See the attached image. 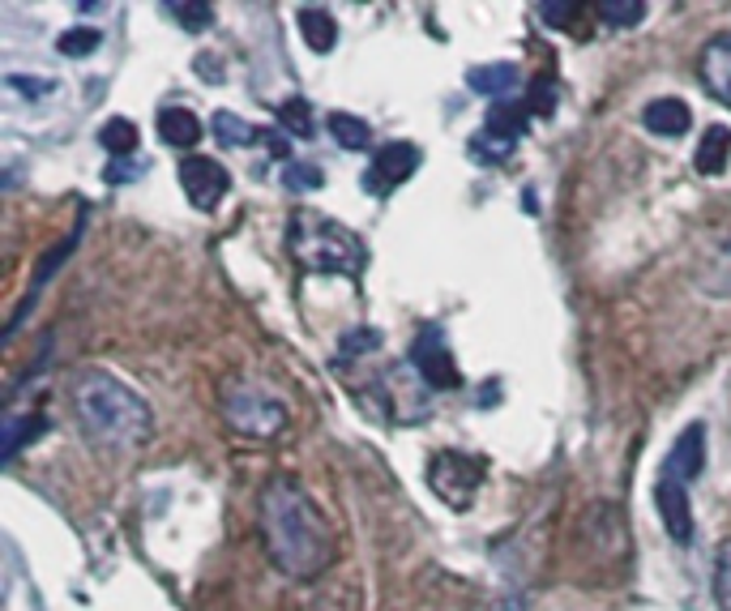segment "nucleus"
Here are the masks:
<instances>
[{
  "mask_svg": "<svg viewBox=\"0 0 731 611\" xmlns=\"http://www.w3.org/2000/svg\"><path fill=\"white\" fill-rule=\"evenodd\" d=\"M261 535L270 547V560L299 582L325 573L338 551L330 518L317 509L308 487L287 475L270 479L261 492Z\"/></svg>",
  "mask_w": 731,
  "mask_h": 611,
  "instance_id": "obj_1",
  "label": "nucleus"
},
{
  "mask_svg": "<svg viewBox=\"0 0 731 611\" xmlns=\"http://www.w3.org/2000/svg\"><path fill=\"white\" fill-rule=\"evenodd\" d=\"M74 415L81 432L107 449L146 445L154 432V415H150L146 398L133 394L120 377H112L103 368H81L74 377Z\"/></svg>",
  "mask_w": 731,
  "mask_h": 611,
  "instance_id": "obj_2",
  "label": "nucleus"
},
{
  "mask_svg": "<svg viewBox=\"0 0 731 611\" xmlns=\"http://www.w3.org/2000/svg\"><path fill=\"white\" fill-rule=\"evenodd\" d=\"M287 244H292L295 262L312 273H351V278H360L368 266L364 240L351 227H343L338 218L317 214V209H295Z\"/></svg>",
  "mask_w": 731,
  "mask_h": 611,
  "instance_id": "obj_3",
  "label": "nucleus"
},
{
  "mask_svg": "<svg viewBox=\"0 0 731 611\" xmlns=\"http://www.w3.org/2000/svg\"><path fill=\"white\" fill-rule=\"evenodd\" d=\"M222 419L231 432L240 436H253V441H266V436H279L287 428V407L274 390H266L261 381L253 377H231L222 385Z\"/></svg>",
  "mask_w": 731,
  "mask_h": 611,
  "instance_id": "obj_4",
  "label": "nucleus"
},
{
  "mask_svg": "<svg viewBox=\"0 0 731 611\" xmlns=\"http://www.w3.org/2000/svg\"><path fill=\"white\" fill-rule=\"evenodd\" d=\"M479 483H484V462H479V458H471V454H458V449H445V454H437V458H433L428 487L437 492L449 509H466V505L475 500Z\"/></svg>",
  "mask_w": 731,
  "mask_h": 611,
  "instance_id": "obj_5",
  "label": "nucleus"
},
{
  "mask_svg": "<svg viewBox=\"0 0 731 611\" xmlns=\"http://www.w3.org/2000/svg\"><path fill=\"white\" fill-rule=\"evenodd\" d=\"M411 368L424 377L428 390H458V381H462V372L453 364V351L445 346V334H440L437 326H424L415 334V342H411Z\"/></svg>",
  "mask_w": 731,
  "mask_h": 611,
  "instance_id": "obj_6",
  "label": "nucleus"
},
{
  "mask_svg": "<svg viewBox=\"0 0 731 611\" xmlns=\"http://www.w3.org/2000/svg\"><path fill=\"white\" fill-rule=\"evenodd\" d=\"M180 189L189 193V202L197 209H219V202L231 193V176L219 158H202V154H189L180 163Z\"/></svg>",
  "mask_w": 731,
  "mask_h": 611,
  "instance_id": "obj_7",
  "label": "nucleus"
},
{
  "mask_svg": "<svg viewBox=\"0 0 731 611\" xmlns=\"http://www.w3.org/2000/svg\"><path fill=\"white\" fill-rule=\"evenodd\" d=\"M655 505L663 518V531L671 535V544H693V505H689V487L680 479L658 475Z\"/></svg>",
  "mask_w": 731,
  "mask_h": 611,
  "instance_id": "obj_8",
  "label": "nucleus"
},
{
  "mask_svg": "<svg viewBox=\"0 0 731 611\" xmlns=\"http://www.w3.org/2000/svg\"><path fill=\"white\" fill-rule=\"evenodd\" d=\"M702 471H706V428H702V423H689V428L676 436L671 454L663 458V471H658V475L680 479V483L689 487Z\"/></svg>",
  "mask_w": 731,
  "mask_h": 611,
  "instance_id": "obj_9",
  "label": "nucleus"
},
{
  "mask_svg": "<svg viewBox=\"0 0 731 611\" xmlns=\"http://www.w3.org/2000/svg\"><path fill=\"white\" fill-rule=\"evenodd\" d=\"M420 145H411V141H389V145H381L376 150V158H372V180H381L385 189H398L402 180H411L415 171H420Z\"/></svg>",
  "mask_w": 731,
  "mask_h": 611,
  "instance_id": "obj_10",
  "label": "nucleus"
},
{
  "mask_svg": "<svg viewBox=\"0 0 731 611\" xmlns=\"http://www.w3.org/2000/svg\"><path fill=\"white\" fill-rule=\"evenodd\" d=\"M697 73H702L706 90H710L719 103L731 107V35H719V39H710V43L702 48Z\"/></svg>",
  "mask_w": 731,
  "mask_h": 611,
  "instance_id": "obj_11",
  "label": "nucleus"
},
{
  "mask_svg": "<svg viewBox=\"0 0 731 611\" xmlns=\"http://www.w3.org/2000/svg\"><path fill=\"white\" fill-rule=\"evenodd\" d=\"M642 120H646V129L658 137H684L693 129V112H689L684 99H655V103H646Z\"/></svg>",
  "mask_w": 731,
  "mask_h": 611,
  "instance_id": "obj_12",
  "label": "nucleus"
},
{
  "mask_svg": "<svg viewBox=\"0 0 731 611\" xmlns=\"http://www.w3.org/2000/svg\"><path fill=\"white\" fill-rule=\"evenodd\" d=\"M526 120H530V107L526 103H513V99H497L484 116V133L497 137V141H510L517 145L522 133H526Z\"/></svg>",
  "mask_w": 731,
  "mask_h": 611,
  "instance_id": "obj_13",
  "label": "nucleus"
},
{
  "mask_svg": "<svg viewBox=\"0 0 731 611\" xmlns=\"http://www.w3.org/2000/svg\"><path fill=\"white\" fill-rule=\"evenodd\" d=\"M202 133H206V125H202L197 112H189V107H163V112H158V137H163L167 145L189 150V145L202 141Z\"/></svg>",
  "mask_w": 731,
  "mask_h": 611,
  "instance_id": "obj_14",
  "label": "nucleus"
},
{
  "mask_svg": "<svg viewBox=\"0 0 731 611\" xmlns=\"http://www.w3.org/2000/svg\"><path fill=\"white\" fill-rule=\"evenodd\" d=\"M728 158H731V129L728 125H710L702 133V141H697V150H693V167L702 176H723Z\"/></svg>",
  "mask_w": 731,
  "mask_h": 611,
  "instance_id": "obj_15",
  "label": "nucleus"
},
{
  "mask_svg": "<svg viewBox=\"0 0 731 611\" xmlns=\"http://www.w3.org/2000/svg\"><path fill=\"white\" fill-rule=\"evenodd\" d=\"M299 35H304V43L312 48V52H334V43H338V22L325 13V9H299Z\"/></svg>",
  "mask_w": 731,
  "mask_h": 611,
  "instance_id": "obj_16",
  "label": "nucleus"
},
{
  "mask_svg": "<svg viewBox=\"0 0 731 611\" xmlns=\"http://www.w3.org/2000/svg\"><path fill=\"white\" fill-rule=\"evenodd\" d=\"M466 86L475 90V94H510L513 86H517V68L513 65H475L466 68Z\"/></svg>",
  "mask_w": 731,
  "mask_h": 611,
  "instance_id": "obj_17",
  "label": "nucleus"
},
{
  "mask_svg": "<svg viewBox=\"0 0 731 611\" xmlns=\"http://www.w3.org/2000/svg\"><path fill=\"white\" fill-rule=\"evenodd\" d=\"M43 428H48V419H43V415H22V419H9L0 458H4V462H13V458L22 454V445H30V441H39V436H43Z\"/></svg>",
  "mask_w": 731,
  "mask_h": 611,
  "instance_id": "obj_18",
  "label": "nucleus"
},
{
  "mask_svg": "<svg viewBox=\"0 0 731 611\" xmlns=\"http://www.w3.org/2000/svg\"><path fill=\"white\" fill-rule=\"evenodd\" d=\"M99 141H103V150L107 154H116V158H129L133 150H138V125L133 120H125V116H112L103 129H99Z\"/></svg>",
  "mask_w": 731,
  "mask_h": 611,
  "instance_id": "obj_19",
  "label": "nucleus"
},
{
  "mask_svg": "<svg viewBox=\"0 0 731 611\" xmlns=\"http://www.w3.org/2000/svg\"><path fill=\"white\" fill-rule=\"evenodd\" d=\"M330 133H334V141H338L343 150H368V145H372V129H368L360 116H351V112H334V116H330Z\"/></svg>",
  "mask_w": 731,
  "mask_h": 611,
  "instance_id": "obj_20",
  "label": "nucleus"
},
{
  "mask_svg": "<svg viewBox=\"0 0 731 611\" xmlns=\"http://www.w3.org/2000/svg\"><path fill=\"white\" fill-rule=\"evenodd\" d=\"M210 133L219 137L222 145H253L257 141V129L235 112H215L210 116Z\"/></svg>",
  "mask_w": 731,
  "mask_h": 611,
  "instance_id": "obj_21",
  "label": "nucleus"
},
{
  "mask_svg": "<svg viewBox=\"0 0 731 611\" xmlns=\"http://www.w3.org/2000/svg\"><path fill=\"white\" fill-rule=\"evenodd\" d=\"M594 13H599L607 26L629 30V26H638V22L646 17V4H642V0H599V4H594Z\"/></svg>",
  "mask_w": 731,
  "mask_h": 611,
  "instance_id": "obj_22",
  "label": "nucleus"
},
{
  "mask_svg": "<svg viewBox=\"0 0 731 611\" xmlns=\"http://www.w3.org/2000/svg\"><path fill=\"white\" fill-rule=\"evenodd\" d=\"M163 13H167L171 22H180L184 30H206V26L215 22V9H210V4H184V0H171V4H163Z\"/></svg>",
  "mask_w": 731,
  "mask_h": 611,
  "instance_id": "obj_23",
  "label": "nucleus"
},
{
  "mask_svg": "<svg viewBox=\"0 0 731 611\" xmlns=\"http://www.w3.org/2000/svg\"><path fill=\"white\" fill-rule=\"evenodd\" d=\"M279 125H287V133H292V137H312V133H317V125H312V112H308V103H304V99H287V103H279Z\"/></svg>",
  "mask_w": 731,
  "mask_h": 611,
  "instance_id": "obj_24",
  "label": "nucleus"
},
{
  "mask_svg": "<svg viewBox=\"0 0 731 611\" xmlns=\"http://www.w3.org/2000/svg\"><path fill=\"white\" fill-rule=\"evenodd\" d=\"M99 43H103V35H99V30H90V26H77V30H65V35L56 39L61 56H74V61H81V56H90V52H94Z\"/></svg>",
  "mask_w": 731,
  "mask_h": 611,
  "instance_id": "obj_25",
  "label": "nucleus"
},
{
  "mask_svg": "<svg viewBox=\"0 0 731 611\" xmlns=\"http://www.w3.org/2000/svg\"><path fill=\"white\" fill-rule=\"evenodd\" d=\"M283 184H287V193H308V189H321V167H312V163H287V171H283Z\"/></svg>",
  "mask_w": 731,
  "mask_h": 611,
  "instance_id": "obj_26",
  "label": "nucleus"
},
{
  "mask_svg": "<svg viewBox=\"0 0 731 611\" xmlns=\"http://www.w3.org/2000/svg\"><path fill=\"white\" fill-rule=\"evenodd\" d=\"M526 107H530V116H552L556 112V86L548 77H535V86L526 94Z\"/></svg>",
  "mask_w": 731,
  "mask_h": 611,
  "instance_id": "obj_27",
  "label": "nucleus"
},
{
  "mask_svg": "<svg viewBox=\"0 0 731 611\" xmlns=\"http://www.w3.org/2000/svg\"><path fill=\"white\" fill-rule=\"evenodd\" d=\"M715 595H719V608L731 611V539L719 547V560H715Z\"/></svg>",
  "mask_w": 731,
  "mask_h": 611,
  "instance_id": "obj_28",
  "label": "nucleus"
},
{
  "mask_svg": "<svg viewBox=\"0 0 731 611\" xmlns=\"http://www.w3.org/2000/svg\"><path fill=\"white\" fill-rule=\"evenodd\" d=\"M376 346H381V334H376V330H368V326L351 330L347 339L338 342V351H343V355H360V351H376Z\"/></svg>",
  "mask_w": 731,
  "mask_h": 611,
  "instance_id": "obj_29",
  "label": "nucleus"
},
{
  "mask_svg": "<svg viewBox=\"0 0 731 611\" xmlns=\"http://www.w3.org/2000/svg\"><path fill=\"white\" fill-rule=\"evenodd\" d=\"M9 86L22 90L26 99H43V94L52 90V81H43V77H22V73H9Z\"/></svg>",
  "mask_w": 731,
  "mask_h": 611,
  "instance_id": "obj_30",
  "label": "nucleus"
},
{
  "mask_svg": "<svg viewBox=\"0 0 731 611\" xmlns=\"http://www.w3.org/2000/svg\"><path fill=\"white\" fill-rule=\"evenodd\" d=\"M539 13L548 26H569V17H578V4H543Z\"/></svg>",
  "mask_w": 731,
  "mask_h": 611,
  "instance_id": "obj_31",
  "label": "nucleus"
}]
</instances>
